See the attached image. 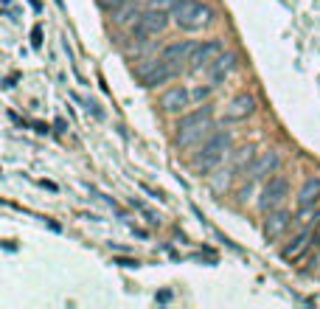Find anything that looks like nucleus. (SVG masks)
I'll return each mask as SVG.
<instances>
[{
  "mask_svg": "<svg viewBox=\"0 0 320 309\" xmlns=\"http://www.w3.org/2000/svg\"><path fill=\"white\" fill-rule=\"evenodd\" d=\"M172 20L183 31H202L214 23V12H211V6L200 3V0H174Z\"/></svg>",
  "mask_w": 320,
  "mask_h": 309,
  "instance_id": "1",
  "label": "nucleus"
},
{
  "mask_svg": "<svg viewBox=\"0 0 320 309\" xmlns=\"http://www.w3.org/2000/svg\"><path fill=\"white\" fill-rule=\"evenodd\" d=\"M228 149H230V132H214V135L200 146V152H197L194 172L197 174H211L219 163L228 158Z\"/></svg>",
  "mask_w": 320,
  "mask_h": 309,
  "instance_id": "2",
  "label": "nucleus"
},
{
  "mask_svg": "<svg viewBox=\"0 0 320 309\" xmlns=\"http://www.w3.org/2000/svg\"><path fill=\"white\" fill-rule=\"evenodd\" d=\"M211 121H214L211 107H202V110L180 118L177 121V146H194L197 141H202L211 132Z\"/></svg>",
  "mask_w": 320,
  "mask_h": 309,
  "instance_id": "3",
  "label": "nucleus"
},
{
  "mask_svg": "<svg viewBox=\"0 0 320 309\" xmlns=\"http://www.w3.org/2000/svg\"><path fill=\"white\" fill-rule=\"evenodd\" d=\"M211 84H197V87H174V90L163 93V99H160V107L166 110V113H185V110H191L197 107L200 102H205L208 96H211Z\"/></svg>",
  "mask_w": 320,
  "mask_h": 309,
  "instance_id": "4",
  "label": "nucleus"
},
{
  "mask_svg": "<svg viewBox=\"0 0 320 309\" xmlns=\"http://www.w3.org/2000/svg\"><path fill=\"white\" fill-rule=\"evenodd\" d=\"M169 17L172 14H166L160 6L155 9H149V12H140L135 17V25H132V34L135 37H152V34H160L166 25H169Z\"/></svg>",
  "mask_w": 320,
  "mask_h": 309,
  "instance_id": "5",
  "label": "nucleus"
},
{
  "mask_svg": "<svg viewBox=\"0 0 320 309\" xmlns=\"http://www.w3.org/2000/svg\"><path fill=\"white\" fill-rule=\"evenodd\" d=\"M286 194H289V180H286L284 174H275V177H270V180L264 183L259 208H261V211H275V208L284 203Z\"/></svg>",
  "mask_w": 320,
  "mask_h": 309,
  "instance_id": "6",
  "label": "nucleus"
},
{
  "mask_svg": "<svg viewBox=\"0 0 320 309\" xmlns=\"http://www.w3.org/2000/svg\"><path fill=\"white\" fill-rule=\"evenodd\" d=\"M222 54V42L219 40H211V42H202V45L194 48V54H191V70H202V68H211L217 57Z\"/></svg>",
  "mask_w": 320,
  "mask_h": 309,
  "instance_id": "7",
  "label": "nucleus"
},
{
  "mask_svg": "<svg viewBox=\"0 0 320 309\" xmlns=\"http://www.w3.org/2000/svg\"><path fill=\"white\" fill-rule=\"evenodd\" d=\"M253 113H256V99H253L250 93H239V96L228 104L225 121H244V118L253 115Z\"/></svg>",
  "mask_w": 320,
  "mask_h": 309,
  "instance_id": "8",
  "label": "nucleus"
},
{
  "mask_svg": "<svg viewBox=\"0 0 320 309\" xmlns=\"http://www.w3.org/2000/svg\"><path fill=\"white\" fill-rule=\"evenodd\" d=\"M312 245H315V233H312V230H303L300 236H295V239H292L284 250H281V256H284V262L295 264V262L303 259V253H306Z\"/></svg>",
  "mask_w": 320,
  "mask_h": 309,
  "instance_id": "9",
  "label": "nucleus"
},
{
  "mask_svg": "<svg viewBox=\"0 0 320 309\" xmlns=\"http://www.w3.org/2000/svg\"><path fill=\"white\" fill-rule=\"evenodd\" d=\"M174 73H177V68H172L169 62L158 59V62L143 73V84H146V87H160V84H166L169 79H174Z\"/></svg>",
  "mask_w": 320,
  "mask_h": 309,
  "instance_id": "10",
  "label": "nucleus"
},
{
  "mask_svg": "<svg viewBox=\"0 0 320 309\" xmlns=\"http://www.w3.org/2000/svg\"><path fill=\"white\" fill-rule=\"evenodd\" d=\"M194 42H174V45H169L163 54H160V59L163 62H169L172 68H180L183 62H188L191 59V54H194Z\"/></svg>",
  "mask_w": 320,
  "mask_h": 309,
  "instance_id": "11",
  "label": "nucleus"
},
{
  "mask_svg": "<svg viewBox=\"0 0 320 309\" xmlns=\"http://www.w3.org/2000/svg\"><path fill=\"white\" fill-rule=\"evenodd\" d=\"M320 203V177H312L298 191V211H309Z\"/></svg>",
  "mask_w": 320,
  "mask_h": 309,
  "instance_id": "12",
  "label": "nucleus"
},
{
  "mask_svg": "<svg viewBox=\"0 0 320 309\" xmlns=\"http://www.w3.org/2000/svg\"><path fill=\"white\" fill-rule=\"evenodd\" d=\"M289 219L292 217H289L286 211H273V214L267 217V222H264V236H267V239H278V236L286 230Z\"/></svg>",
  "mask_w": 320,
  "mask_h": 309,
  "instance_id": "13",
  "label": "nucleus"
},
{
  "mask_svg": "<svg viewBox=\"0 0 320 309\" xmlns=\"http://www.w3.org/2000/svg\"><path fill=\"white\" fill-rule=\"evenodd\" d=\"M236 65H239V62H236V57H233V54H219L217 62L211 65V79H214V82L228 79L230 73L236 70Z\"/></svg>",
  "mask_w": 320,
  "mask_h": 309,
  "instance_id": "14",
  "label": "nucleus"
},
{
  "mask_svg": "<svg viewBox=\"0 0 320 309\" xmlns=\"http://www.w3.org/2000/svg\"><path fill=\"white\" fill-rule=\"evenodd\" d=\"M278 163H281V158L278 155H264L261 161L256 163L250 169V183H256V180H261L267 172H273V169H278Z\"/></svg>",
  "mask_w": 320,
  "mask_h": 309,
  "instance_id": "15",
  "label": "nucleus"
},
{
  "mask_svg": "<svg viewBox=\"0 0 320 309\" xmlns=\"http://www.w3.org/2000/svg\"><path fill=\"white\" fill-rule=\"evenodd\" d=\"M298 217H300V222H320V203L309 211H298Z\"/></svg>",
  "mask_w": 320,
  "mask_h": 309,
  "instance_id": "16",
  "label": "nucleus"
},
{
  "mask_svg": "<svg viewBox=\"0 0 320 309\" xmlns=\"http://www.w3.org/2000/svg\"><path fill=\"white\" fill-rule=\"evenodd\" d=\"M31 42H34V48L42 45V28H40V25H37L34 31H31Z\"/></svg>",
  "mask_w": 320,
  "mask_h": 309,
  "instance_id": "17",
  "label": "nucleus"
},
{
  "mask_svg": "<svg viewBox=\"0 0 320 309\" xmlns=\"http://www.w3.org/2000/svg\"><path fill=\"white\" fill-rule=\"evenodd\" d=\"M115 264H121V267H138V262H132V259H115Z\"/></svg>",
  "mask_w": 320,
  "mask_h": 309,
  "instance_id": "18",
  "label": "nucleus"
},
{
  "mask_svg": "<svg viewBox=\"0 0 320 309\" xmlns=\"http://www.w3.org/2000/svg\"><path fill=\"white\" fill-rule=\"evenodd\" d=\"M315 245H320V228L315 230Z\"/></svg>",
  "mask_w": 320,
  "mask_h": 309,
  "instance_id": "19",
  "label": "nucleus"
}]
</instances>
